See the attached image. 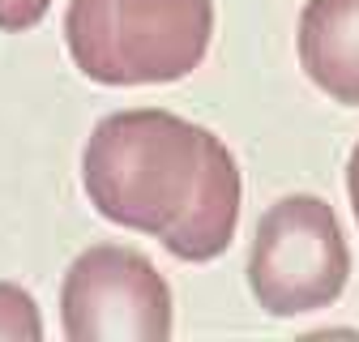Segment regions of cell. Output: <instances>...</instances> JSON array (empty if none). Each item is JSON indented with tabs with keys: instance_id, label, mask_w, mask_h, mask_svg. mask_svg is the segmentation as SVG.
Instances as JSON below:
<instances>
[{
	"instance_id": "8992f818",
	"label": "cell",
	"mask_w": 359,
	"mask_h": 342,
	"mask_svg": "<svg viewBox=\"0 0 359 342\" xmlns=\"http://www.w3.org/2000/svg\"><path fill=\"white\" fill-rule=\"evenodd\" d=\"M0 338H13V342H39L43 338V325H39L30 295L9 287V282H0Z\"/></svg>"
},
{
	"instance_id": "7a4b0ae2",
	"label": "cell",
	"mask_w": 359,
	"mask_h": 342,
	"mask_svg": "<svg viewBox=\"0 0 359 342\" xmlns=\"http://www.w3.org/2000/svg\"><path fill=\"white\" fill-rule=\"evenodd\" d=\"M214 30V0H73L65 39L73 64L103 86L189 77Z\"/></svg>"
},
{
	"instance_id": "6da1fadb",
	"label": "cell",
	"mask_w": 359,
	"mask_h": 342,
	"mask_svg": "<svg viewBox=\"0 0 359 342\" xmlns=\"http://www.w3.org/2000/svg\"><path fill=\"white\" fill-rule=\"evenodd\" d=\"M81 176L103 219L158 235L184 261H210L236 235V158L210 128L171 111L146 107L99 120Z\"/></svg>"
},
{
	"instance_id": "5b68a950",
	"label": "cell",
	"mask_w": 359,
	"mask_h": 342,
	"mask_svg": "<svg viewBox=\"0 0 359 342\" xmlns=\"http://www.w3.org/2000/svg\"><path fill=\"white\" fill-rule=\"evenodd\" d=\"M299 64L330 99L359 107V0H308L299 13Z\"/></svg>"
},
{
	"instance_id": "277c9868",
	"label": "cell",
	"mask_w": 359,
	"mask_h": 342,
	"mask_svg": "<svg viewBox=\"0 0 359 342\" xmlns=\"http://www.w3.org/2000/svg\"><path fill=\"white\" fill-rule=\"evenodd\" d=\"M60 321L73 342H163L171 334V291L142 252L99 244L65 274Z\"/></svg>"
},
{
	"instance_id": "ba28073f",
	"label": "cell",
	"mask_w": 359,
	"mask_h": 342,
	"mask_svg": "<svg viewBox=\"0 0 359 342\" xmlns=\"http://www.w3.org/2000/svg\"><path fill=\"white\" fill-rule=\"evenodd\" d=\"M346 189H351V205H355V223H359V146L351 154V171H346Z\"/></svg>"
},
{
	"instance_id": "3957f363",
	"label": "cell",
	"mask_w": 359,
	"mask_h": 342,
	"mask_svg": "<svg viewBox=\"0 0 359 342\" xmlns=\"http://www.w3.org/2000/svg\"><path fill=\"white\" fill-rule=\"evenodd\" d=\"M351 252L334 210L321 197H283L269 205L252 235L248 282L265 313L295 317L325 308L342 295Z\"/></svg>"
},
{
	"instance_id": "52a82bcc",
	"label": "cell",
	"mask_w": 359,
	"mask_h": 342,
	"mask_svg": "<svg viewBox=\"0 0 359 342\" xmlns=\"http://www.w3.org/2000/svg\"><path fill=\"white\" fill-rule=\"evenodd\" d=\"M52 0H0V30H26L48 13Z\"/></svg>"
}]
</instances>
